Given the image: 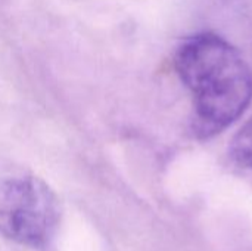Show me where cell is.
I'll use <instances>...</instances> for the list:
<instances>
[{
	"label": "cell",
	"instance_id": "obj_1",
	"mask_svg": "<svg viewBox=\"0 0 252 251\" xmlns=\"http://www.w3.org/2000/svg\"><path fill=\"white\" fill-rule=\"evenodd\" d=\"M173 65L192 98V130L211 139L247 111L252 101V70L224 37L202 31L176 47Z\"/></svg>",
	"mask_w": 252,
	"mask_h": 251
},
{
	"label": "cell",
	"instance_id": "obj_2",
	"mask_svg": "<svg viewBox=\"0 0 252 251\" xmlns=\"http://www.w3.org/2000/svg\"><path fill=\"white\" fill-rule=\"evenodd\" d=\"M61 204L41 179L22 175L0 182V234L13 243L43 249L53 240Z\"/></svg>",
	"mask_w": 252,
	"mask_h": 251
},
{
	"label": "cell",
	"instance_id": "obj_3",
	"mask_svg": "<svg viewBox=\"0 0 252 251\" xmlns=\"http://www.w3.org/2000/svg\"><path fill=\"white\" fill-rule=\"evenodd\" d=\"M229 155L239 167L252 172V117L232 139Z\"/></svg>",
	"mask_w": 252,
	"mask_h": 251
}]
</instances>
